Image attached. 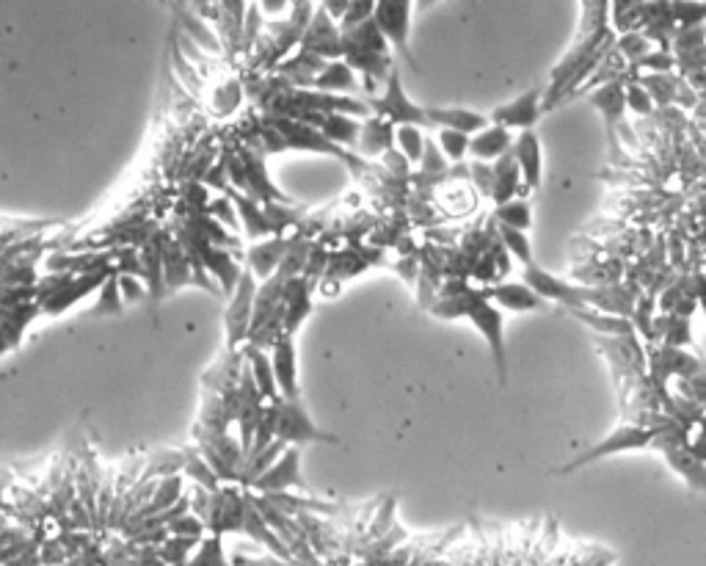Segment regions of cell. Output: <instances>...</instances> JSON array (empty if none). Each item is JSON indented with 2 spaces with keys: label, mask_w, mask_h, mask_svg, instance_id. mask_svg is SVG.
<instances>
[{
  "label": "cell",
  "mask_w": 706,
  "mask_h": 566,
  "mask_svg": "<svg viewBox=\"0 0 706 566\" xmlns=\"http://www.w3.org/2000/svg\"><path fill=\"white\" fill-rule=\"evenodd\" d=\"M342 42V61L351 67L353 72H362L367 81V94L362 97H373V86L384 83L387 86L389 75H392V53L389 45L384 42V36L378 34L373 17L365 23L353 25L348 31H340Z\"/></svg>",
  "instance_id": "cell-1"
},
{
  "label": "cell",
  "mask_w": 706,
  "mask_h": 566,
  "mask_svg": "<svg viewBox=\"0 0 706 566\" xmlns=\"http://www.w3.org/2000/svg\"><path fill=\"white\" fill-rule=\"evenodd\" d=\"M458 307H461V318H469L480 335L489 340L500 387H505L508 384V348H505V335H502V312L483 296V290L469 288L467 282L458 290Z\"/></svg>",
  "instance_id": "cell-2"
},
{
  "label": "cell",
  "mask_w": 706,
  "mask_h": 566,
  "mask_svg": "<svg viewBox=\"0 0 706 566\" xmlns=\"http://www.w3.org/2000/svg\"><path fill=\"white\" fill-rule=\"evenodd\" d=\"M367 108L378 114V119L389 122L392 128H431V122L425 119V108L414 105L409 100V94L403 92V81H400V72L392 70L387 81V89L381 97H365Z\"/></svg>",
  "instance_id": "cell-3"
},
{
  "label": "cell",
  "mask_w": 706,
  "mask_h": 566,
  "mask_svg": "<svg viewBox=\"0 0 706 566\" xmlns=\"http://www.w3.org/2000/svg\"><path fill=\"white\" fill-rule=\"evenodd\" d=\"M411 6L414 3H409V0H378L373 6V23H376L378 34L384 36V42L389 47H395L400 56L406 58L411 70H420L417 58L411 56L409 50Z\"/></svg>",
  "instance_id": "cell-4"
},
{
  "label": "cell",
  "mask_w": 706,
  "mask_h": 566,
  "mask_svg": "<svg viewBox=\"0 0 706 566\" xmlns=\"http://www.w3.org/2000/svg\"><path fill=\"white\" fill-rule=\"evenodd\" d=\"M651 439H654V431L651 428H643V426H618L610 434V437H604L599 445H593V448H588L585 453H580L577 459H571V462H566L560 470H555V475H569L574 473V470H580V467H585V464H593L599 462V459H607V456H615V453H627V451H643V448H649Z\"/></svg>",
  "instance_id": "cell-5"
},
{
  "label": "cell",
  "mask_w": 706,
  "mask_h": 566,
  "mask_svg": "<svg viewBox=\"0 0 706 566\" xmlns=\"http://www.w3.org/2000/svg\"><path fill=\"white\" fill-rule=\"evenodd\" d=\"M276 439L285 442L287 448H304L309 442H326L337 445L340 439L334 434L320 431L301 401H279V415H276Z\"/></svg>",
  "instance_id": "cell-6"
},
{
  "label": "cell",
  "mask_w": 706,
  "mask_h": 566,
  "mask_svg": "<svg viewBox=\"0 0 706 566\" xmlns=\"http://www.w3.org/2000/svg\"><path fill=\"white\" fill-rule=\"evenodd\" d=\"M249 489L254 495H282L287 489H301V495H315L301 475V448H287L257 481H251Z\"/></svg>",
  "instance_id": "cell-7"
},
{
  "label": "cell",
  "mask_w": 706,
  "mask_h": 566,
  "mask_svg": "<svg viewBox=\"0 0 706 566\" xmlns=\"http://www.w3.org/2000/svg\"><path fill=\"white\" fill-rule=\"evenodd\" d=\"M254 296H257V279L249 271H240V279L232 296H229L227 312H224V326H227V351L235 354V348L246 343L251 324V310H254Z\"/></svg>",
  "instance_id": "cell-8"
},
{
  "label": "cell",
  "mask_w": 706,
  "mask_h": 566,
  "mask_svg": "<svg viewBox=\"0 0 706 566\" xmlns=\"http://www.w3.org/2000/svg\"><path fill=\"white\" fill-rule=\"evenodd\" d=\"M240 158V166H243V177H246V194L243 197L254 199L257 205H293V199L287 197L285 191L268 177V169H265V158L260 152H254L251 147H243V150L235 152Z\"/></svg>",
  "instance_id": "cell-9"
},
{
  "label": "cell",
  "mask_w": 706,
  "mask_h": 566,
  "mask_svg": "<svg viewBox=\"0 0 706 566\" xmlns=\"http://www.w3.org/2000/svg\"><path fill=\"white\" fill-rule=\"evenodd\" d=\"M111 274H114V266H111V263H103V266L92 268V271H86V274L72 277L64 288L56 290L53 296H47L45 301H39V312H42V315H61V312H67L69 307H75L78 301L86 299L89 293L100 290V285H103Z\"/></svg>",
  "instance_id": "cell-10"
},
{
  "label": "cell",
  "mask_w": 706,
  "mask_h": 566,
  "mask_svg": "<svg viewBox=\"0 0 706 566\" xmlns=\"http://www.w3.org/2000/svg\"><path fill=\"white\" fill-rule=\"evenodd\" d=\"M298 50L312 53V56L323 58V61H340L342 58V42H340V28L331 20L329 14L323 12V6L315 3V12L312 20L301 34Z\"/></svg>",
  "instance_id": "cell-11"
},
{
  "label": "cell",
  "mask_w": 706,
  "mask_h": 566,
  "mask_svg": "<svg viewBox=\"0 0 706 566\" xmlns=\"http://www.w3.org/2000/svg\"><path fill=\"white\" fill-rule=\"evenodd\" d=\"M240 520H243V492L235 484L218 486L210 492V509H207L205 528L210 536H224V533H240Z\"/></svg>",
  "instance_id": "cell-12"
},
{
  "label": "cell",
  "mask_w": 706,
  "mask_h": 566,
  "mask_svg": "<svg viewBox=\"0 0 706 566\" xmlns=\"http://www.w3.org/2000/svg\"><path fill=\"white\" fill-rule=\"evenodd\" d=\"M524 285L533 290L541 301H558V304L569 307V310L585 307V288L582 285H571L566 279L552 277L549 271L538 268L536 263L524 268Z\"/></svg>",
  "instance_id": "cell-13"
},
{
  "label": "cell",
  "mask_w": 706,
  "mask_h": 566,
  "mask_svg": "<svg viewBox=\"0 0 706 566\" xmlns=\"http://www.w3.org/2000/svg\"><path fill=\"white\" fill-rule=\"evenodd\" d=\"M541 97H544V89H541V86L519 94L511 103L497 105L489 114V122L505 130H533L538 119H541Z\"/></svg>",
  "instance_id": "cell-14"
},
{
  "label": "cell",
  "mask_w": 706,
  "mask_h": 566,
  "mask_svg": "<svg viewBox=\"0 0 706 566\" xmlns=\"http://www.w3.org/2000/svg\"><path fill=\"white\" fill-rule=\"evenodd\" d=\"M271 370H274L276 390L282 401H301L298 390V365H296V340L282 335L271 348Z\"/></svg>",
  "instance_id": "cell-15"
},
{
  "label": "cell",
  "mask_w": 706,
  "mask_h": 566,
  "mask_svg": "<svg viewBox=\"0 0 706 566\" xmlns=\"http://www.w3.org/2000/svg\"><path fill=\"white\" fill-rule=\"evenodd\" d=\"M312 285L304 277H293L285 282L282 290V332L285 335H296L301 324L307 321V315L312 312Z\"/></svg>",
  "instance_id": "cell-16"
},
{
  "label": "cell",
  "mask_w": 706,
  "mask_h": 566,
  "mask_svg": "<svg viewBox=\"0 0 706 566\" xmlns=\"http://www.w3.org/2000/svg\"><path fill=\"white\" fill-rule=\"evenodd\" d=\"M511 155L516 166H519V177L527 191H538L541 188V174H544V163H541V141L533 130H522L511 144Z\"/></svg>",
  "instance_id": "cell-17"
},
{
  "label": "cell",
  "mask_w": 706,
  "mask_h": 566,
  "mask_svg": "<svg viewBox=\"0 0 706 566\" xmlns=\"http://www.w3.org/2000/svg\"><path fill=\"white\" fill-rule=\"evenodd\" d=\"M160 260H163V296H169V293L185 288V285H199L194 268H191L188 257H185L183 246L177 243V238H171L166 232H163Z\"/></svg>",
  "instance_id": "cell-18"
},
{
  "label": "cell",
  "mask_w": 706,
  "mask_h": 566,
  "mask_svg": "<svg viewBox=\"0 0 706 566\" xmlns=\"http://www.w3.org/2000/svg\"><path fill=\"white\" fill-rule=\"evenodd\" d=\"M290 249V238L287 235H274V238H265V241H257L246 252V271H249L254 279H265L274 277V271L282 263V257L287 255Z\"/></svg>",
  "instance_id": "cell-19"
},
{
  "label": "cell",
  "mask_w": 706,
  "mask_h": 566,
  "mask_svg": "<svg viewBox=\"0 0 706 566\" xmlns=\"http://www.w3.org/2000/svg\"><path fill=\"white\" fill-rule=\"evenodd\" d=\"M39 315L42 312H39L36 301L20 304V307H12V310H0V357L20 348L28 326L34 324Z\"/></svg>",
  "instance_id": "cell-20"
},
{
  "label": "cell",
  "mask_w": 706,
  "mask_h": 566,
  "mask_svg": "<svg viewBox=\"0 0 706 566\" xmlns=\"http://www.w3.org/2000/svg\"><path fill=\"white\" fill-rule=\"evenodd\" d=\"M425 119L431 122V128L456 130L464 136H475L480 130L489 128V116L469 111V108H425Z\"/></svg>",
  "instance_id": "cell-21"
},
{
  "label": "cell",
  "mask_w": 706,
  "mask_h": 566,
  "mask_svg": "<svg viewBox=\"0 0 706 566\" xmlns=\"http://www.w3.org/2000/svg\"><path fill=\"white\" fill-rule=\"evenodd\" d=\"M174 14H177V20H180V31H183L191 42H194L205 56L210 58H218L224 56V47H221V42H218L216 31H213V25L205 23L202 17H196L191 9H188V3H177L174 6Z\"/></svg>",
  "instance_id": "cell-22"
},
{
  "label": "cell",
  "mask_w": 706,
  "mask_h": 566,
  "mask_svg": "<svg viewBox=\"0 0 706 566\" xmlns=\"http://www.w3.org/2000/svg\"><path fill=\"white\" fill-rule=\"evenodd\" d=\"M160 249H163V232H152L147 243L138 249L141 268H144V288H147L152 307H158L160 299H163V260H160Z\"/></svg>",
  "instance_id": "cell-23"
},
{
  "label": "cell",
  "mask_w": 706,
  "mask_h": 566,
  "mask_svg": "<svg viewBox=\"0 0 706 566\" xmlns=\"http://www.w3.org/2000/svg\"><path fill=\"white\" fill-rule=\"evenodd\" d=\"M483 296L497 307V310H513V312H527L538 310L544 301L538 299L533 290L522 285V282H500L494 288L483 290Z\"/></svg>",
  "instance_id": "cell-24"
},
{
  "label": "cell",
  "mask_w": 706,
  "mask_h": 566,
  "mask_svg": "<svg viewBox=\"0 0 706 566\" xmlns=\"http://www.w3.org/2000/svg\"><path fill=\"white\" fill-rule=\"evenodd\" d=\"M224 197L235 205V213H238V221H243V235L249 238V241H265L268 235L274 238V232H271V227H268V221H265V213H262V208L254 202V199L243 197V194H238L235 188H227L224 191Z\"/></svg>",
  "instance_id": "cell-25"
},
{
  "label": "cell",
  "mask_w": 706,
  "mask_h": 566,
  "mask_svg": "<svg viewBox=\"0 0 706 566\" xmlns=\"http://www.w3.org/2000/svg\"><path fill=\"white\" fill-rule=\"evenodd\" d=\"M491 177H494V185H491V202L500 208L505 202L516 199V191H527L522 185V177H519V166L513 161V155H502L494 161L491 166Z\"/></svg>",
  "instance_id": "cell-26"
},
{
  "label": "cell",
  "mask_w": 706,
  "mask_h": 566,
  "mask_svg": "<svg viewBox=\"0 0 706 566\" xmlns=\"http://www.w3.org/2000/svg\"><path fill=\"white\" fill-rule=\"evenodd\" d=\"M511 144H513L511 130L489 125V128L480 130V133H475V136L469 139L467 152L475 158V161L486 163V161H497V158H502V155H508V152H511Z\"/></svg>",
  "instance_id": "cell-27"
},
{
  "label": "cell",
  "mask_w": 706,
  "mask_h": 566,
  "mask_svg": "<svg viewBox=\"0 0 706 566\" xmlns=\"http://www.w3.org/2000/svg\"><path fill=\"white\" fill-rule=\"evenodd\" d=\"M312 92L320 94H348V97H359V81H356V72L345 64V61H329L326 70L320 72L318 78L309 86Z\"/></svg>",
  "instance_id": "cell-28"
},
{
  "label": "cell",
  "mask_w": 706,
  "mask_h": 566,
  "mask_svg": "<svg viewBox=\"0 0 706 566\" xmlns=\"http://www.w3.org/2000/svg\"><path fill=\"white\" fill-rule=\"evenodd\" d=\"M243 357H246V365H249L251 379H254V387L260 393L262 404L268 401H276L279 398V390H276L274 382V370H271V357L268 351H260V348H251L243 343Z\"/></svg>",
  "instance_id": "cell-29"
},
{
  "label": "cell",
  "mask_w": 706,
  "mask_h": 566,
  "mask_svg": "<svg viewBox=\"0 0 706 566\" xmlns=\"http://www.w3.org/2000/svg\"><path fill=\"white\" fill-rule=\"evenodd\" d=\"M395 144V128L378 119V116H370L362 122V130H359V139H356V147L362 155L367 158H376V155H384L387 150H392Z\"/></svg>",
  "instance_id": "cell-30"
},
{
  "label": "cell",
  "mask_w": 706,
  "mask_h": 566,
  "mask_svg": "<svg viewBox=\"0 0 706 566\" xmlns=\"http://www.w3.org/2000/svg\"><path fill=\"white\" fill-rule=\"evenodd\" d=\"M577 321H582L585 326L596 329L599 335H615V340H632L635 337V329L629 324L627 318H618V315H604L599 310H591V307H577V310H569Z\"/></svg>",
  "instance_id": "cell-31"
},
{
  "label": "cell",
  "mask_w": 706,
  "mask_h": 566,
  "mask_svg": "<svg viewBox=\"0 0 706 566\" xmlns=\"http://www.w3.org/2000/svg\"><path fill=\"white\" fill-rule=\"evenodd\" d=\"M359 130H362V122L353 119V116H342V114H329L323 116V125H320V136L326 141H331L334 147H356V139H359Z\"/></svg>",
  "instance_id": "cell-32"
},
{
  "label": "cell",
  "mask_w": 706,
  "mask_h": 566,
  "mask_svg": "<svg viewBox=\"0 0 706 566\" xmlns=\"http://www.w3.org/2000/svg\"><path fill=\"white\" fill-rule=\"evenodd\" d=\"M635 83H638L643 92L649 94L654 108L660 111V108H671L682 78H679L676 72H671V75H638Z\"/></svg>",
  "instance_id": "cell-33"
},
{
  "label": "cell",
  "mask_w": 706,
  "mask_h": 566,
  "mask_svg": "<svg viewBox=\"0 0 706 566\" xmlns=\"http://www.w3.org/2000/svg\"><path fill=\"white\" fill-rule=\"evenodd\" d=\"M665 459L671 464L676 473L682 475L687 484L693 486V492H704L706 489V464L704 459H698L690 451L684 448H676V451L665 453Z\"/></svg>",
  "instance_id": "cell-34"
},
{
  "label": "cell",
  "mask_w": 706,
  "mask_h": 566,
  "mask_svg": "<svg viewBox=\"0 0 706 566\" xmlns=\"http://www.w3.org/2000/svg\"><path fill=\"white\" fill-rule=\"evenodd\" d=\"M491 221L497 227H511V230L527 232V227L533 224V205L527 199H511V202H505L500 208H494Z\"/></svg>",
  "instance_id": "cell-35"
},
{
  "label": "cell",
  "mask_w": 706,
  "mask_h": 566,
  "mask_svg": "<svg viewBox=\"0 0 706 566\" xmlns=\"http://www.w3.org/2000/svg\"><path fill=\"white\" fill-rule=\"evenodd\" d=\"M613 50L618 53V56L624 58V64H627V75H629V72L635 70V64H638L640 58L646 56V53H651L654 47H651L649 39L640 34V31H629V34H621L618 39H615Z\"/></svg>",
  "instance_id": "cell-36"
},
{
  "label": "cell",
  "mask_w": 706,
  "mask_h": 566,
  "mask_svg": "<svg viewBox=\"0 0 706 566\" xmlns=\"http://www.w3.org/2000/svg\"><path fill=\"white\" fill-rule=\"evenodd\" d=\"M202 539H183V536H169L166 542L158 544V561L166 566H183Z\"/></svg>",
  "instance_id": "cell-37"
},
{
  "label": "cell",
  "mask_w": 706,
  "mask_h": 566,
  "mask_svg": "<svg viewBox=\"0 0 706 566\" xmlns=\"http://www.w3.org/2000/svg\"><path fill=\"white\" fill-rule=\"evenodd\" d=\"M171 58H174V70H177V83H180L185 92L191 94L196 103H199V97H202V92H205V81H202V75L196 72L194 64H188V61H185L183 53H180L177 45H174V39H171Z\"/></svg>",
  "instance_id": "cell-38"
},
{
  "label": "cell",
  "mask_w": 706,
  "mask_h": 566,
  "mask_svg": "<svg viewBox=\"0 0 706 566\" xmlns=\"http://www.w3.org/2000/svg\"><path fill=\"white\" fill-rule=\"evenodd\" d=\"M185 475L188 478H194L196 486H202L205 492H216L218 486H221V481L216 478V473L210 470V464L199 456V451L196 448H185Z\"/></svg>",
  "instance_id": "cell-39"
},
{
  "label": "cell",
  "mask_w": 706,
  "mask_h": 566,
  "mask_svg": "<svg viewBox=\"0 0 706 566\" xmlns=\"http://www.w3.org/2000/svg\"><path fill=\"white\" fill-rule=\"evenodd\" d=\"M491 224H494V221H491ZM497 235H500V246L505 252H511L524 268L533 266V246H530L527 232L511 230V227H497Z\"/></svg>",
  "instance_id": "cell-40"
},
{
  "label": "cell",
  "mask_w": 706,
  "mask_h": 566,
  "mask_svg": "<svg viewBox=\"0 0 706 566\" xmlns=\"http://www.w3.org/2000/svg\"><path fill=\"white\" fill-rule=\"evenodd\" d=\"M183 566H227V555H224V544L218 536H205L196 553L185 561Z\"/></svg>",
  "instance_id": "cell-41"
},
{
  "label": "cell",
  "mask_w": 706,
  "mask_h": 566,
  "mask_svg": "<svg viewBox=\"0 0 706 566\" xmlns=\"http://www.w3.org/2000/svg\"><path fill=\"white\" fill-rule=\"evenodd\" d=\"M122 310H125V304H122V296H119V285H116L114 271V274L100 285V299H97V304L92 307V315H119Z\"/></svg>",
  "instance_id": "cell-42"
},
{
  "label": "cell",
  "mask_w": 706,
  "mask_h": 566,
  "mask_svg": "<svg viewBox=\"0 0 706 566\" xmlns=\"http://www.w3.org/2000/svg\"><path fill=\"white\" fill-rule=\"evenodd\" d=\"M433 141H436V147H439V152L445 155L447 161H453V163L464 161V155H467V147H469V136L456 133V130H439V136H436Z\"/></svg>",
  "instance_id": "cell-43"
},
{
  "label": "cell",
  "mask_w": 706,
  "mask_h": 566,
  "mask_svg": "<svg viewBox=\"0 0 706 566\" xmlns=\"http://www.w3.org/2000/svg\"><path fill=\"white\" fill-rule=\"evenodd\" d=\"M582 6H585V14H582L580 36H577V39H585V36L596 34V31H602V28H610V25H607L610 3L599 0V3H582Z\"/></svg>",
  "instance_id": "cell-44"
},
{
  "label": "cell",
  "mask_w": 706,
  "mask_h": 566,
  "mask_svg": "<svg viewBox=\"0 0 706 566\" xmlns=\"http://www.w3.org/2000/svg\"><path fill=\"white\" fill-rule=\"evenodd\" d=\"M395 139H398V147H400L398 152L406 158V161L420 163L422 144H425V136H422L420 128H409V125L395 128Z\"/></svg>",
  "instance_id": "cell-45"
},
{
  "label": "cell",
  "mask_w": 706,
  "mask_h": 566,
  "mask_svg": "<svg viewBox=\"0 0 706 566\" xmlns=\"http://www.w3.org/2000/svg\"><path fill=\"white\" fill-rule=\"evenodd\" d=\"M243 83L238 81V78H232V81H224L221 83V89L216 92V114L218 116H229L235 114L240 108V103H243Z\"/></svg>",
  "instance_id": "cell-46"
},
{
  "label": "cell",
  "mask_w": 706,
  "mask_h": 566,
  "mask_svg": "<svg viewBox=\"0 0 706 566\" xmlns=\"http://www.w3.org/2000/svg\"><path fill=\"white\" fill-rule=\"evenodd\" d=\"M262 34V12L257 3L246 6V17H243V28H240V50L251 53V47L257 45V39Z\"/></svg>",
  "instance_id": "cell-47"
},
{
  "label": "cell",
  "mask_w": 706,
  "mask_h": 566,
  "mask_svg": "<svg viewBox=\"0 0 706 566\" xmlns=\"http://www.w3.org/2000/svg\"><path fill=\"white\" fill-rule=\"evenodd\" d=\"M624 105H627L629 114H635L638 119H649V116L657 111L649 94L643 92L635 81L624 83Z\"/></svg>",
  "instance_id": "cell-48"
},
{
  "label": "cell",
  "mask_w": 706,
  "mask_h": 566,
  "mask_svg": "<svg viewBox=\"0 0 706 566\" xmlns=\"http://www.w3.org/2000/svg\"><path fill=\"white\" fill-rule=\"evenodd\" d=\"M205 216H207V219L216 221V224H224L227 230L240 232V221H238V213H235V205H232V202H229V199L224 197V194L207 202Z\"/></svg>",
  "instance_id": "cell-49"
},
{
  "label": "cell",
  "mask_w": 706,
  "mask_h": 566,
  "mask_svg": "<svg viewBox=\"0 0 706 566\" xmlns=\"http://www.w3.org/2000/svg\"><path fill=\"white\" fill-rule=\"evenodd\" d=\"M326 266H329V252H326L320 243H312V249H309V257H307V266H304V274H301V277L307 279L309 285L315 288V285L320 282V277H323Z\"/></svg>",
  "instance_id": "cell-50"
},
{
  "label": "cell",
  "mask_w": 706,
  "mask_h": 566,
  "mask_svg": "<svg viewBox=\"0 0 706 566\" xmlns=\"http://www.w3.org/2000/svg\"><path fill=\"white\" fill-rule=\"evenodd\" d=\"M169 531V536H183V539H205V522L199 520V517H194V514H183L180 520H174L166 528Z\"/></svg>",
  "instance_id": "cell-51"
},
{
  "label": "cell",
  "mask_w": 706,
  "mask_h": 566,
  "mask_svg": "<svg viewBox=\"0 0 706 566\" xmlns=\"http://www.w3.org/2000/svg\"><path fill=\"white\" fill-rule=\"evenodd\" d=\"M467 180L472 185H475V191H478L480 197L491 199V185H494V177H491V166L489 163H469L467 166Z\"/></svg>",
  "instance_id": "cell-52"
},
{
  "label": "cell",
  "mask_w": 706,
  "mask_h": 566,
  "mask_svg": "<svg viewBox=\"0 0 706 566\" xmlns=\"http://www.w3.org/2000/svg\"><path fill=\"white\" fill-rule=\"evenodd\" d=\"M651 312H654V299L646 296V299H640L638 304H635V312H632V318H629L632 329H635V332H643L646 340H651V321H654Z\"/></svg>",
  "instance_id": "cell-53"
},
{
  "label": "cell",
  "mask_w": 706,
  "mask_h": 566,
  "mask_svg": "<svg viewBox=\"0 0 706 566\" xmlns=\"http://www.w3.org/2000/svg\"><path fill=\"white\" fill-rule=\"evenodd\" d=\"M373 0H351V6H348V12H345V17L340 20V31H348V28H353V25L365 23V20H370L373 17Z\"/></svg>",
  "instance_id": "cell-54"
},
{
  "label": "cell",
  "mask_w": 706,
  "mask_h": 566,
  "mask_svg": "<svg viewBox=\"0 0 706 566\" xmlns=\"http://www.w3.org/2000/svg\"><path fill=\"white\" fill-rule=\"evenodd\" d=\"M116 285H119L122 304H138V301L147 299V288H144V282H141V279L125 277V274H116Z\"/></svg>",
  "instance_id": "cell-55"
},
{
  "label": "cell",
  "mask_w": 706,
  "mask_h": 566,
  "mask_svg": "<svg viewBox=\"0 0 706 566\" xmlns=\"http://www.w3.org/2000/svg\"><path fill=\"white\" fill-rule=\"evenodd\" d=\"M39 564L42 566H64L67 564V553L58 542L56 536H47L45 542L39 544Z\"/></svg>",
  "instance_id": "cell-56"
},
{
  "label": "cell",
  "mask_w": 706,
  "mask_h": 566,
  "mask_svg": "<svg viewBox=\"0 0 706 566\" xmlns=\"http://www.w3.org/2000/svg\"><path fill=\"white\" fill-rule=\"evenodd\" d=\"M381 158H384V166H387V172L392 174V177H395L398 183H400V180H409L411 163L406 161V158H403V155H400V152L395 150V147H392V150L384 152Z\"/></svg>",
  "instance_id": "cell-57"
},
{
  "label": "cell",
  "mask_w": 706,
  "mask_h": 566,
  "mask_svg": "<svg viewBox=\"0 0 706 566\" xmlns=\"http://www.w3.org/2000/svg\"><path fill=\"white\" fill-rule=\"evenodd\" d=\"M207 188L202 183H191L188 185V205H191V213H205L207 208Z\"/></svg>",
  "instance_id": "cell-58"
},
{
  "label": "cell",
  "mask_w": 706,
  "mask_h": 566,
  "mask_svg": "<svg viewBox=\"0 0 706 566\" xmlns=\"http://www.w3.org/2000/svg\"><path fill=\"white\" fill-rule=\"evenodd\" d=\"M475 277L480 279V282H494V277H497V268H494V252H486V257L483 260H478V266H475Z\"/></svg>",
  "instance_id": "cell-59"
},
{
  "label": "cell",
  "mask_w": 706,
  "mask_h": 566,
  "mask_svg": "<svg viewBox=\"0 0 706 566\" xmlns=\"http://www.w3.org/2000/svg\"><path fill=\"white\" fill-rule=\"evenodd\" d=\"M320 6H323V12L329 14L331 20L337 23V20H342V17H345L348 6H351V0H326V3H320Z\"/></svg>",
  "instance_id": "cell-60"
},
{
  "label": "cell",
  "mask_w": 706,
  "mask_h": 566,
  "mask_svg": "<svg viewBox=\"0 0 706 566\" xmlns=\"http://www.w3.org/2000/svg\"><path fill=\"white\" fill-rule=\"evenodd\" d=\"M257 6H260L262 14H271V17H274V14L285 12L290 3H287V0H262V3H257Z\"/></svg>",
  "instance_id": "cell-61"
},
{
  "label": "cell",
  "mask_w": 706,
  "mask_h": 566,
  "mask_svg": "<svg viewBox=\"0 0 706 566\" xmlns=\"http://www.w3.org/2000/svg\"><path fill=\"white\" fill-rule=\"evenodd\" d=\"M414 263H417V257L411 255L398 266V271L403 274V279H406V282H414V271H411V268H414Z\"/></svg>",
  "instance_id": "cell-62"
}]
</instances>
